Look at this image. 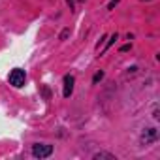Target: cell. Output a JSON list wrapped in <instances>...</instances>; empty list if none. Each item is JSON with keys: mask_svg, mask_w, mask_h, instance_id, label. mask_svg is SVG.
Here are the masks:
<instances>
[{"mask_svg": "<svg viewBox=\"0 0 160 160\" xmlns=\"http://www.w3.org/2000/svg\"><path fill=\"white\" fill-rule=\"evenodd\" d=\"M102 77H104V73H102V72H98V73L94 75V83H96V81H100V79H102Z\"/></svg>", "mask_w": 160, "mask_h": 160, "instance_id": "8992f818", "label": "cell"}, {"mask_svg": "<svg viewBox=\"0 0 160 160\" xmlns=\"http://www.w3.org/2000/svg\"><path fill=\"white\" fill-rule=\"evenodd\" d=\"M154 139H156V130H154V128L145 130L143 136H141V141H143V143H151V141H154Z\"/></svg>", "mask_w": 160, "mask_h": 160, "instance_id": "277c9868", "label": "cell"}, {"mask_svg": "<svg viewBox=\"0 0 160 160\" xmlns=\"http://www.w3.org/2000/svg\"><path fill=\"white\" fill-rule=\"evenodd\" d=\"M100 158H109V160H115V156H113V154H109V152H98V154H94V160H100Z\"/></svg>", "mask_w": 160, "mask_h": 160, "instance_id": "5b68a950", "label": "cell"}, {"mask_svg": "<svg viewBox=\"0 0 160 160\" xmlns=\"http://www.w3.org/2000/svg\"><path fill=\"white\" fill-rule=\"evenodd\" d=\"M51 152H53V145H34L32 147V154L36 158H47L51 156Z\"/></svg>", "mask_w": 160, "mask_h": 160, "instance_id": "6da1fadb", "label": "cell"}, {"mask_svg": "<svg viewBox=\"0 0 160 160\" xmlns=\"http://www.w3.org/2000/svg\"><path fill=\"white\" fill-rule=\"evenodd\" d=\"M10 83H12L13 87H23V85H25V72L19 70V68H15V70L10 73Z\"/></svg>", "mask_w": 160, "mask_h": 160, "instance_id": "7a4b0ae2", "label": "cell"}, {"mask_svg": "<svg viewBox=\"0 0 160 160\" xmlns=\"http://www.w3.org/2000/svg\"><path fill=\"white\" fill-rule=\"evenodd\" d=\"M72 92H73V77L72 75H66L64 77V98H70L72 96Z\"/></svg>", "mask_w": 160, "mask_h": 160, "instance_id": "3957f363", "label": "cell"}]
</instances>
